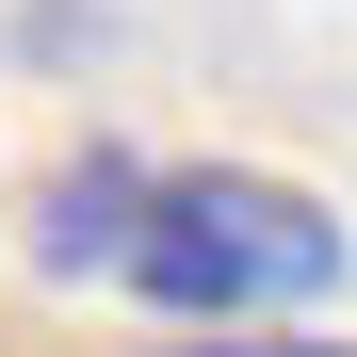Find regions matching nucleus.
Returning <instances> with one entry per match:
<instances>
[{
    "label": "nucleus",
    "mask_w": 357,
    "mask_h": 357,
    "mask_svg": "<svg viewBox=\"0 0 357 357\" xmlns=\"http://www.w3.org/2000/svg\"><path fill=\"white\" fill-rule=\"evenodd\" d=\"M341 260H357V244H341L325 195H292V178H260V162H162L114 276H130L146 309H178L195 341H227V325H260V309L341 292Z\"/></svg>",
    "instance_id": "1"
},
{
    "label": "nucleus",
    "mask_w": 357,
    "mask_h": 357,
    "mask_svg": "<svg viewBox=\"0 0 357 357\" xmlns=\"http://www.w3.org/2000/svg\"><path fill=\"white\" fill-rule=\"evenodd\" d=\"M146 178L162 162H130V146H98V162H66L33 195V244H49V276H114L130 260V227H146Z\"/></svg>",
    "instance_id": "2"
},
{
    "label": "nucleus",
    "mask_w": 357,
    "mask_h": 357,
    "mask_svg": "<svg viewBox=\"0 0 357 357\" xmlns=\"http://www.w3.org/2000/svg\"><path fill=\"white\" fill-rule=\"evenodd\" d=\"M195 357H357V341H260V325H227V341H195Z\"/></svg>",
    "instance_id": "3"
}]
</instances>
